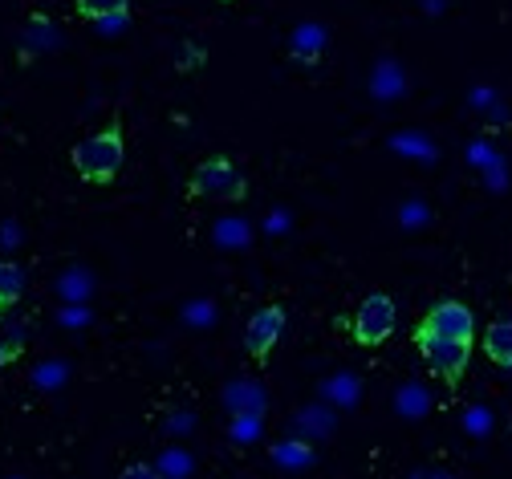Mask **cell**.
Here are the masks:
<instances>
[{"mask_svg": "<svg viewBox=\"0 0 512 479\" xmlns=\"http://www.w3.org/2000/svg\"><path fill=\"white\" fill-rule=\"evenodd\" d=\"M118 479H163V471H155L151 463H131V467H122Z\"/></svg>", "mask_w": 512, "mask_h": 479, "instance_id": "cell-12", "label": "cell"}, {"mask_svg": "<svg viewBox=\"0 0 512 479\" xmlns=\"http://www.w3.org/2000/svg\"><path fill=\"white\" fill-rule=\"evenodd\" d=\"M472 346L476 341H460V337H435V333H415V350L427 362V370L443 382V386H460L468 366H472Z\"/></svg>", "mask_w": 512, "mask_h": 479, "instance_id": "cell-2", "label": "cell"}, {"mask_svg": "<svg viewBox=\"0 0 512 479\" xmlns=\"http://www.w3.org/2000/svg\"><path fill=\"white\" fill-rule=\"evenodd\" d=\"M273 459H281L285 467H305V463H313V451L297 447V443H281V447H273Z\"/></svg>", "mask_w": 512, "mask_h": 479, "instance_id": "cell-10", "label": "cell"}, {"mask_svg": "<svg viewBox=\"0 0 512 479\" xmlns=\"http://www.w3.org/2000/svg\"><path fill=\"white\" fill-rule=\"evenodd\" d=\"M285 333V309L281 305H265V309H256L244 325V350L256 358V362H265L273 350H277V341Z\"/></svg>", "mask_w": 512, "mask_h": 479, "instance_id": "cell-6", "label": "cell"}, {"mask_svg": "<svg viewBox=\"0 0 512 479\" xmlns=\"http://www.w3.org/2000/svg\"><path fill=\"white\" fill-rule=\"evenodd\" d=\"M484 358L500 370H512V321L500 317L484 329Z\"/></svg>", "mask_w": 512, "mask_h": 479, "instance_id": "cell-7", "label": "cell"}, {"mask_svg": "<svg viewBox=\"0 0 512 479\" xmlns=\"http://www.w3.org/2000/svg\"><path fill=\"white\" fill-rule=\"evenodd\" d=\"M70 163L78 171L82 183H94V187H110L122 167H126V134H122V122L114 118L106 130H94L86 139L74 143L70 151Z\"/></svg>", "mask_w": 512, "mask_h": 479, "instance_id": "cell-1", "label": "cell"}, {"mask_svg": "<svg viewBox=\"0 0 512 479\" xmlns=\"http://www.w3.org/2000/svg\"><path fill=\"white\" fill-rule=\"evenodd\" d=\"M13 362V354H9V346H0V366H9Z\"/></svg>", "mask_w": 512, "mask_h": 479, "instance_id": "cell-13", "label": "cell"}, {"mask_svg": "<svg viewBox=\"0 0 512 479\" xmlns=\"http://www.w3.org/2000/svg\"><path fill=\"white\" fill-rule=\"evenodd\" d=\"M248 195V179L244 171L228 159V155H208L187 179V199H224L236 203Z\"/></svg>", "mask_w": 512, "mask_h": 479, "instance_id": "cell-3", "label": "cell"}, {"mask_svg": "<svg viewBox=\"0 0 512 479\" xmlns=\"http://www.w3.org/2000/svg\"><path fill=\"white\" fill-rule=\"evenodd\" d=\"M224 5H228V0H224Z\"/></svg>", "mask_w": 512, "mask_h": 479, "instance_id": "cell-14", "label": "cell"}, {"mask_svg": "<svg viewBox=\"0 0 512 479\" xmlns=\"http://www.w3.org/2000/svg\"><path fill=\"white\" fill-rule=\"evenodd\" d=\"M395 325H399L395 297L391 293H370L354 313V341L366 346V350H374L395 333Z\"/></svg>", "mask_w": 512, "mask_h": 479, "instance_id": "cell-4", "label": "cell"}, {"mask_svg": "<svg viewBox=\"0 0 512 479\" xmlns=\"http://www.w3.org/2000/svg\"><path fill=\"white\" fill-rule=\"evenodd\" d=\"M196 65H204V49L187 41V45H183V53H179V70L187 74V70H196Z\"/></svg>", "mask_w": 512, "mask_h": 479, "instance_id": "cell-11", "label": "cell"}, {"mask_svg": "<svg viewBox=\"0 0 512 479\" xmlns=\"http://www.w3.org/2000/svg\"><path fill=\"white\" fill-rule=\"evenodd\" d=\"M415 333H435V337H460V341H476V313L456 301V297H443L435 301L423 321L415 325Z\"/></svg>", "mask_w": 512, "mask_h": 479, "instance_id": "cell-5", "label": "cell"}, {"mask_svg": "<svg viewBox=\"0 0 512 479\" xmlns=\"http://www.w3.org/2000/svg\"><path fill=\"white\" fill-rule=\"evenodd\" d=\"M74 13H78V21L106 25V21H118L131 13V0H74Z\"/></svg>", "mask_w": 512, "mask_h": 479, "instance_id": "cell-8", "label": "cell"}, {"mask_svg": "<svg viewBox=\"0 0 512 479\" xmlns=\"http://www.w3.org/2000/svg\"><path fill=\"white\" fill-rule=\"evenodd\" d=\"M21 297H25V268L13 260H0V313L17 309Z\"/></svg>", "mask_w": 512, "mask_h": 479, "instance_id": "cell-9", "label": "cell"}]
</instances>
